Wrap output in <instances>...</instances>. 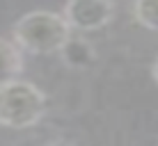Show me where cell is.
<instances>
[{
    "mask_svg": "<svg viewBox=\"0 0 158 146\" xmlns=\"http://www.w3.org/2000/svg\"><path fill=\"white\" fill-rule=\"evenodd\" d=\"M12 34L14 41L21 46V50L35 53V55H53L71 34V28L62 14L37 9L16 21Z\"/></svg>",
    "mask_w": 158,
    "mask_h": 146,
    "instance_id": "1",
    "label": "cell"
},
{
    "mask_svg": "<svg viewBox=\"0 0 158 146\" xmlns=\"http://www.w3.org/2000/svg\"><path fill=\"white\" fill-rule=\"evenodd\" d=\"M46 112V96L32 82L9 80L0 85V126L25 130L41 121Z\"/></svg>",
    "mask_w": 158,
    "mask_h": 146,
    "instance_id": "2",
    "label": "cell"
},
{
    "mask_svg": "<svg viewBox=\"0 0 158 146\" xmlns=\"http://www.w3.org/2000/svg\"><path fill=\"white\" fill-rule=\"evenodd\" d=\"M62 16L71 30L94 32L106 28L112 21L115 5L112 0H69Z\"/></svg>",
    "mask_w": 158,
    "mask_h": 146,
    "instance_id": "3",
    "label": "cell"
},
{
    "mask_svg": "<svg viewBox=\"0 0 158 146\" xmlns=\"http://www.w3.org/2000/svg\"><path fill=\"white\" fill-rule=\"evenodd\" d=\"M60 57L69 69H87L96 62V48L89 39L85 37H73L69 34L64 44L60 46Z\"/></svg>",
    "mask_w": 158,
    "mask_h": 146,
    "instance_id": "4",
    "label": "cell"
},
{
    "mask_svg": "<svg viewBox=\"0 0 158 146\" xmlns=\"http://www.w3.org/2000/svg\"><path fill=\"white\" fill-rule=\"evenodd\" d=\"M23 50L16 41L9 39H0V85L16 80L23 73Z\"/></svg>",
    "mask_w": 158,
    "mask_h": 146,
    "instance_id": "5",
    "label": "cell"
},
{
    "mask_svg": "<svg viewBox=\"0 0 158 146\" xmlns=\"http://www.w3.org/2000/svg\"><path fill=\"white\" fill-rule=\"evenodd\" d=\"M133 18L142 28L158 32V0H135L133 2Z\"/></svg>",
    "mask_w": 158,
    "mask_h": 146,
    "instance_id": "6",
    "label": "cell"
},
{
    "mask_svg": "<svg viewBox=\"0 0 158 146\" xmlns=\"http://www.w3.org/2000/svg\"><path fill=\"white\" fill-rule=\"evenodd\" d=\"M151 78H154V82L158 85V57L154 59V64H151Z\"/></svg>",
    "mask_w": 158,
    "mask_h": 146,
    "instance_id": "7",
    "label": "cell"
}]
</instances>
